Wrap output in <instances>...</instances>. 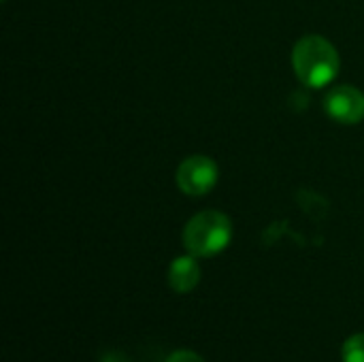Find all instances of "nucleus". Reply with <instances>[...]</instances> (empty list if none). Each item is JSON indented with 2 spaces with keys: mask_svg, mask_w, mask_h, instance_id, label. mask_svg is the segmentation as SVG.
<instances>
[{
  "mask_svg": "<svg viewBox=\"0 0 364 362\" xmlns=\"http://www.w3.org/2000/svg\"><path fill=\"white\" fill-rule=\"evenodd\" d=\"M220 171L209 156H190L177 169V186L188 196H203L218 183Z\"/></svg>",
  "mask_w": 364,
  "mask_h": 362,
  "instance_id": "nucleus-3",
  "label": "nucleus"
},
{
  "mask_svg": "<svg viewBox=\"0 0 364 362\" xmlns=\"http://www.w3.org/2000/svg\"><path fill=\"white\" fill-rule=\"evenodd\" d=\"M166 362H205L196 352H190V350H177V352H173Z\"/></svg>",
  "mask_w": 364,
  "mask_h": 362,
  "instance_id": "nucleus-7",
  "label": "nucleus"
},
{
  "mask_svg": "<svg viewBox=\"0 0 364 362\" xmlns=\"http://www.w3.org/2000/svg\"><path fill=\"white\" fill-rule=\"evenodd\" d=\"M100 362H130L122 352H105L102 356H100Z\"/></svg>",
  "mask_w": 364,
  "mask_h": 362,
  "instance_id": "nucleus-8",
  "label": "nucleus"
},
{
  "mask_svg": "<svg viewBox=\"0 0 364 362\" xmlns=\"http://www.w3.org/2000/svg\"><path fill=\"white\" fill-rule=\"evenodd\" d=\"M232 241V222L222 211H200L183 228V247L196 258H211Z\"/></svg>",
  "mask_w": 364,
  "mask_h": 362,
  "instance_id": "nucleus-2",
  "label": "nucleus"
},
{
  "mask_svg": "<svg viewBox=\"0 0 364 362\" xmlns=\"http://www.w3.org/2000/svg\"><path fill=\"white\" fill-rule=\"evenodd\" d=\"M343 362H364V333L352 335L341 350Z\"/></svg>",
  "mask_w": 364,
  "mask_h": 362,
  "instance_id": "nucleus-6",
  "label": "nucleus"
},
{
  "mask_svg": "<svg viewBox=\"0 0 364 362\" xmlns=\"http://www.w3.org/2000/svg\"><path fill=\"white\" fill-rule=\"evenodd\" d=\"M324 109L339 124H358L364 119V94L354 85H337L326 94Z\"/></svg>",
  "mask_w": 364,
  "mask_h": 362,
  "instance_id": "nucleus-4",
  "label": "nucleus"
},
{
  "mask_svg": "<svg viewBox=\"0 0 364 362\" xmlns=\"http://www.w3.org/2000/svg\"><path fill=\"white\" fill-rule=\"evenodd\" d=\"M292 66L303 85L324 87L337 77L341 62L331 41H326L320 34H309L294 45Z\"/></svg>",
  "mask_w": 364,
  "mask_h": 362,
  "instance_id": "nucleus-1",
  "label": "nucleus"
},
{
  "mask_svg": "<svg viewBox=\"0 0 364 362\" xmlns=\"http://www.w3.org/2000/svg\"><path fill=\"white\" fill-rule=\"evenodd\" d=\"M200 282V267L196 262V256L188 254V256H179L171 262L168 267V286L179 292H192Z\"/></svg>",
  "mask_w": 364,
  "mask_h": 362,
  "instance_id": "nucleus-5",
  "label": "nucleus"
}]
</instances>
